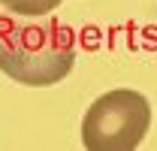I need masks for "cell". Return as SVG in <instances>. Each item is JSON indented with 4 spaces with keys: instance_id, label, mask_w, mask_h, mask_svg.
<instances>
[{
    "instance_id": "obj_1",
    "label": "cell",
    "mask_w": 157,
    "mask_h": 151,
    "mask_svg": "<svg viewBox=\"0 0 157 151\" xmlns=\"http://www.w3.org/2000/svg\"><path fill=\"white\" fill-rule=\"evenodd\" d=\"M76 39L58 21L0 24V73L18 85L48 88L73 73Z\"/></svg>"
},
{
    "instance_id": "obj_2",
    "label": "cell",
    "mask_w": 157,
    "mask_h": 151,
    "mask_svg": "<svg viewBox=\"0 0 157 151\" xmlns=\"http://www.w3.org/2000/svg\"><path fill=\"white\" fill-rule=\"evenodd\" d=\"M151 127V103L133 88H115L97 97L82 118V142L88 151H133Z\"/></svg>"
},
{
    "instance_id": "obj_3",
    "label": "cell",
    "mask_w": 157,
    "mask_h": 151,
    "mask_svg": "<svg viewBox=\"0 0 157 151\" xmlns=\"http://www.w3.org/2000/svg\"><path fill=\"white\" fill-rule=\"evenodd\" d=\"M12 15H24V18H39V15H48L55 12L63 0H0Z\"/></svg>"
}]
</instances>
